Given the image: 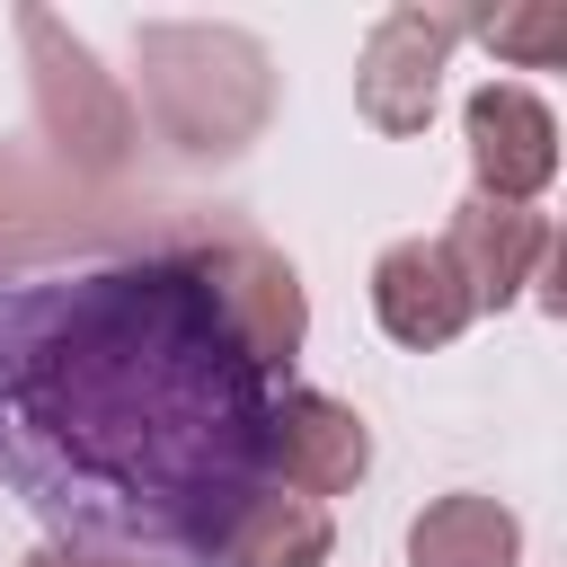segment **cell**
<instances>
[{"mask_svg": "<svg viewBox=\"0 0 567 567\" xmlns=\"http://www.w3.org/2000/svg\"><path fill=\"white\" fill-rule=\"evenodd\" d=\"M186 257L213 292V310L230 319V337L248 346L257 372H292L301 337H310V301H301V275L284 248H266L257 230H230V221H186Z\"/></svg>", "mask_w": 567, "mask_h": 567, "instance_id": "cell-4", "label": "cell"}, {"mask_svg": "<svg viewBox=\"0 0 567 567\" xmlns=\"http://www.w3.org/2000/svg\"><path fill=\"white\" fill-rule=\"evenodd\" d=\"M18 44L35 53V115H44V142L62 151L71 177H106L133 159V106L124 89L97 71V53L53 18V9H18Z\"/></svg>", "mask_w": 567, "mask_h": 567, "instance_id": "cell-3", "label": "cell"}, {"mask_svg": "<svg viewBox=\"0 0 567 567\" xmlns=\"http://www.w3.org/2000/svg\"><path fill=\"white\" fill-rule=\"evenodd\" d=\"M328 549H337L328 505H310V496H292V487H266V496H248V514L230 523L221 567H328Z\"/></svg>", "mask_w": 567, "mask_h": 567, "instance_id": "cell-11", "label": "cell"}, {"mask_svg": "<svg viewBox=\"0 0 567 567\" xmlns=\"http://www.w3.org/2000/svg\"><path fill=\"white\" fill-rule=\"evenodd\" d=\"M372 470V425L328 390H275L266 408V478L292 496H346Z\"/></svg>", "mask_w": 567, "mask_h": 567, "instance_id": "cell-8", "label": "cell"}, {"mask_svg": "<svg viewBox=\"0 0 567 567\" xmlns=\"http://www.w3.org/2000/svg\"><path fill=\"white\" fill-rule=\"evenodd\" d=\"M133 62H142V106L151 124L195 151V159H221V151H248L266 106H275V71H266V44L248 27H186V18H151L133 35Z\"/></svg>", "mask_w": 567, "mask_h": 567, "instance_id": "cell-2", "label": "cell"}, {"mask_svg": "<svg viewBox=\"0 0 567 567\" xmlns=\"http://www.w3.org/2000/svg\"><path fill=\"white\" fill-rule=\"evenodd\" d=\"M470 35V9H443V0H399L372 18L363 53H354V106L372 133L408 142L434 124V89H443V62L452 44Z\"/></svg>", "mask_w": 567, "mask_h": 567, "instance_id": "cell-5", "label": "cell"}, {"mask_svg": "<svg viewBox=\"0 0 567 567\" xmlns=\"http://www.w3.org/2000/svg\"><path fill=\"white\" fill-rule=\"evenodd\" d=\"M470 35H487V53L523 62V71H549L567 53V9L558 0H514V9H470Z\"/></svg>", "mask_w": 567, "mask_h": 567, "instance_id": "cell-12", "label": "cell"}, {"mask_svg": "<svg viewBox=\"0 0 567 567\" xmlns=\"http://www.w3.org/2000/svg\"><path fill=\"white\" fill-rule=\"evenodd\" d=\"M27 567H124V558H89V549H62V540H53V549H35Z\"/></svg>", "mask_w": 567, "mask_h": 567, "instance_id": "cell-13", "label": "cell"}, {"mask_svg": "<svg viewBox=\"0 0 567 567\" xmlns=\"http://www.w3.org/2000/svg\"><path fill=\"white\" fill-rule=\"evenodd\" d=\"M372 319H381L408 354H434V346H452V337L478 319V301H470L461 266L443 257V239H390V248L372 257Z\"/></svg>", "mask_w": 567, "mask_h": 567, "instance_id": "cell-9", "label": "cell"}, {"mask_svg": "<svg viewBox=\"0 0 567 567\" xmlns=\"http://www.w3.org/2000/svg\"><path fill=\"white\" fill-rule=\"evenodd\" d=\"M275 372L213 310L186 221L159 248L0 266V478L62 549L221 567L266 496Z\"/></svg>", "mask_w": 567, "mask_h": 567, "instance_id": "cell-1", "label": "cell"}, {"mask_svg": "<svg viewBox=\"0 0 567 567\" xmlns=\"http://www.w3.org/2000/svg\"><path fill=\"white\" fill-rule=\"evenodd\" d=\"M443 257L461 266V284H470V301H478V310L523 301V284H549L540 301L558 310V230H549V213H532V204L461 195V204H452V221H443Z\"/></svg>", "mask_w": 567, "mask_h": 567, "instance_id": "cell-6", "label": "cell"}, {"mask_svg": "<svg viewBox=\"0 0 567 567\" xmlns=\"http://www.w3.org/2000/svg\"><path fill=\"white\" fill-rule=\"evenodd\" d=\"M408 567H523V523L514 505L452 487L408 523Z\"/></svg>", "mask_w": 567, "mask_h": 567, "instance_id": "cell-10", "label": "cell"}, {"mask_svg": "<svg viewBox=\"0 0 567 567\" xmlns=\"http://www.w3.org/2000/svg\"><path fill=\"white\" fill-rule=\"evenodd\" d=\"M461 133H470V195L487 204H540L558 177V115L523 89V80H478L461 97Z\"/></svg>", "mask_w": 567, "mask_h": 567, "instance_id": "cell-7", "label": "cell"}]
</instances>
